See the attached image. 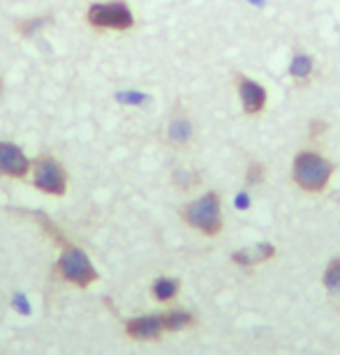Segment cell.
Listing matches in <instances>:
<instances>
[{
  "instance_id": "cell-1",
  "label": "cell",
  "mask_w": 340,
  "mask_h": 355,
  "mask_svg": "<svg viewBox=\"0 0 340 355\" xmlns=\"http://www.w3.org/2000/svg\"><path fill=\"white\" fill-rule=\"evenodd\" d=\"M181 219L190 229L200 231L202 236L216 238L222 233L225 219H222V201L218 191H207L195 201L186 203L181 208Z\"/></svg>"
},
{
  "instance_id": "cell-2",
  "label": "cell",
  "mask_w": 340,
  "mask_h": 355,
  "mask_svg": "<svg viewBox=\"0 0 340 355\" xmlns=\"http://www.w3.org/2000/svg\"><path fill=\"white\" fill-rule=\"evenodd\" d=\"M336 173V164L315 150H301L294 157L292 178L296 187L308 194H322L329 187L331 175Z\"/></svg>"
},
{
  "instance_id": "cell-3",
  "label": "cell",
  "mask_w": 340,
  "mask_h": 355,
  "mask_svg": "<svg viewBox=\"0 0 340 355\" xmlns=\"http://www.w3.org/2000/svg\"><path fill=\"white\" fill-rule=\"evenodd\" d=\"M56 275L60 277L63 282L72 284L76 288H88L90 284L97 282V270L90 263L88 254L81 250V247L74 245H63V252L58 261H56Z\"/></svg>"
},
{
  "instance_id": "cell-4",
  "label": "cell",
  "mask_w": 340,
  "mask_h": 355,
  "mask_svg": "<svg viewBox=\"0 0 340 355\" xmlns=\"http://www.w3.org/2000/svg\"><path fill=\"white\" fill-rule=\"evenodd\" d=\"M33 187L47 196H65L67 191V171L51 155H40L31 164Z\"/></svg>"
},
{
  "instance_id": "cell-5",
  "label": "cell",
  "mask_w": 340,
  "mask_h": 355,
  "mask_svg": "<svg viewBox=\"0 0 340 355\" xmlns=\"http://www.w3.org/2000/svg\"><path fill=\"white\" fill-rule=\"evenodd\" d=\"M88 24L95 31H118L125 33L134 28V14L123 0H109V3H95L86 12Z\"/></svg>"
},
{
  "instance_id": "cell-6",
  "label": "cell",
  "mask_w": 340,
  "mask_h": 355,
  "mask_svg": "<svg viewBox=\"0 0 340 355\" xmlns=\"http://www.w3.org/2000/svg\"><path fill=\"white\" fill-rule=\"evenodd\" d=\"M31 164L33 162L14 141H0V178L24 180L31 173Z\"/></svg>"
},
{
  "instance_id": "cell-7",
  "label": "cell",
  "mask_w": 340,
  "mask_h": 355,
  "mask_svg": "<svg viewBox=\"0 0 340 355\" xmlns=\"http://www.w3.org/2000/svg\"><path fill=\"white\" fill-rule=\"evenodd\" d=\"M236 92L245 116H259L266 109V88L245 74H236Z\"/></svg>"
},
{
  "instance_id": "cell-8",
  "label": "cell",
  "mask_w": 340,
  "mask_h": 355,
  "mask_svg": "<svg viewBox=\"0 0 340 355\" xmlns=\"http://www.w3.org/2000/svg\"><path fill=\"white\" fill-rule=\"evenodd\" d=\"M165 332L162 314H146L125 321V335L134 342H160Z\"/></svg>"
},
{
  "instance_id": "cell-9",
  "label": "cell",
  "mask_w": 340,
  "mask_h": 355,
  "mask_svg": "<svg viewBox=\"0 0 340 355\" xmlns=\"http://www.w3.org/2000/svg\"><path fill=\"white\" fill-rule=\"evenodd\" d=\"M167 141L174 148H183L193 141V120L186 113H174L167 123Z\"/></svg>"
},
{
  "instance_id": "cell-10",
  "label": "cell",
  "mask_w": 340,
  "mask_h": 355,
  "mask_svg": "<svg viewBox=\"0 0 340 355\" xmlns=\"http://www.w3.org/2000/svg\"><path fill=\"white\" fill-rule=\"evenodd\" d=\"M275 257V247L273 245H254V247H245V250H238L232 254V261L241 268H254L259 263H264V261L273 259Z\"/></svg>"
},
{
  "instance_id": "cell-11",
  "label": "cell",
  "mask_w": 340,
  "mask_h": 355,
  "mask_svg": "<svg viewBox=\"0 0 340 355\" xmlns=\"http://www.w3.org/2000/svg\"><path fill=\"white\" fill-rule=\"evenodd\" d=\"M151 293L155 300L162 304L174 302L181 293V284H179V279H174V277H158L151 286Z\"/></svg>"
},
{
  "instance_id": "cell-12",
  "label": "cell",
  "mask_w": 340,
  "mask_h": 355,
  "mask_svg": "<svg viewBox=\"0 0 340 355\" xmlns=\"http://www.w3.org/2000/svg\"><path fill=\"white\" fill-rule=\"evenodd\" d=\"M195 314H190L188 309H181V307H174L162 314V323H165V330L167 332H181V330H188L195 325Z\"/></svg>"
},
{
  "instance_id": "cell-13",
  "label": "cell",
  "mask_w": 340,
  "mask_h": 355,
  "mask_svg": "<svg viewBox=\"0 0 340 355\" xmlns=\"http://www.w3.org/2000/svg\"><path fill=\"white\" fill-rule=\"evenodd\" d=\"M313 69H315L313 58L308 53H296L292 65H289V72H292V76L299 83H306L310 79V74H313Z\"/></svg>"
},
{
  "instance_id": "cell-14",
  "label": "cell",
  "mask_w": 340,
  "mask_h": 355,
  "mask_svg": "<svg viewBox=\"0 0 340 355\" xmlns=\"http://www.w3.org/2000/svg\"><path fill=\"white\" fill-rule=\"evenodd\" d=\"M322 284H324V288H327L329 293L340 295V257L334 259L327 266V270H324V277H322Z\"/></svg>"
},
{
  "instance_id": "cell-15",
  "label": "cell",
  "mask_w": 340,
  "mask_h": 355,
  "mask_svg": "<svg viewBox=\"0 0 340 355\" xmlns=\"http://www.w3.org/2000/svg\"><path fill=\"white\" fill-rule=\"evenodd\" d=\"M264 178H266L264 164H259V162H250V164H248V168H245V182L248 184H259Z\"/></svg>"
},
{
  "instance_id": "cell-16",
  "label": "cell",
  "mask_w": 340,
  "mask_h": 355,
  "mask_svg": "<svg viewBox=\"0 0 340 355\" xmlns=\"http://www.w3.org/2000/svg\"><path fill=\"white\" fill-rule=\"evenodd\" d=\"M42 26H44V19L33 17V19L21 21V24H19V31H21V35H33V33H38Z\"/></svg>"
},
{
  "instance_id": "cell-17",
  "label": "cell",
  "mask_w": 340,
  "mask_h": 355,
  "mask_svg": "<svg viewBox=\"0 0 340 355\" xmlns=\"http://www.w3.org/2000/svg\"><path fill=\"white\" fill-rule=\"evenodd\" d=\"M3 90H5V83H3V76H0V95H3Z\"/></svg>"
}]
</instances>
